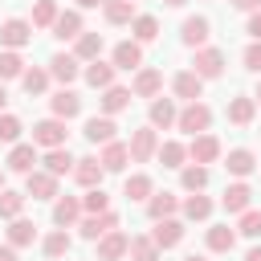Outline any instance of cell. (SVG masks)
<instances>
[{"label": "cell", "instance_id": "6da1fadb", "mask_svg": "<svg viewBox=\"0 0 261 261\" xmlns=\"http://www.w3.org/2000/svg\"><path fill=\"white\" fill-rule=\"evenodd\" d=\"M208 126H212V110H208L204 102H184V110L175 114V130H184L188 139L204 135Z\"/></svg>", "mask_w": 261, "mask_h": 261}, {"label": "cell", "instance_id": "7a4b0ae2", "mask_svg": "<svg viewBox=\"0 0 261 261\" xmlns=\"http://www.w3.org/2000/svg\"><path fill=\"white\" fill-rule=\"evenodd\" d=\"M126 151H130V163H151L155 151H159V130H155V126H139V130H130Z\"/></svg>", "mask_w": 261, "mask_h": 261}, {"label": "cell", "instance_id": "3957f363", "mask_svg": "<svg viewBox=\"0 0 261 261\" xmlns=\"http://www.w3.org/2000/svg\"><path fill=\"white\" fill-rule=\"evenodd\" d=\"M65 139H69V130H65L61 118H41V122L33 126V147L53 151V147H65Z\"/></svg>", "mask_w": 261, "mask_h": 261}, {"label": "cell", "instance_id": "277c9868", "mask_svg": "<svg viewBox=\"0 0 261 261\" xmlns=\"http://www.w3.org/2000/svg\"><path fill=\"white\" fill-rule=\"evenodd\" d=\"M192 73H196L200 82H212V77H220V73H224V53H220V49H212V45H204V49H196V61H192Z\"/></svg>", "mask_w": 261, "mask_h": 261}, {"label": "cell", "instance_id": "5b68a950", "mask_svg": "<svg viewBox=\"0 0 261 261\" xmlns=\"http://www.w3.org/2000/svg\"><path fill=\"white\" fill-rule=\"evenodd\" d=\"M130 94H135V98H159V94H163V69L139 65V69H135V82H130Z\"/></svg>", "mask_w": 261, "mask_h": 261}, {"label": "cell", "instance_id": "8992f818", "mask_svg": "<svg viewBox=\"0 0 261 261\" xmlns=\"http://www.w3.org/2000/svg\"><path fill=\"white\" fill-rule=\"evenodd\" d=\"M184 232H188V228H184V220L167 216V220H155V228H151L147 237H151V241H155V249L163 253V249H175V245L184 241Z\"/></svg>", "mask_w": 261, "mask_h": 261}, {"label": "cell", "instance_id": "52a82bcc", "mask_svg": "<svg viewBox=\"0 0 261 261\" xmlns=\"http://www.w3.org/2000/svg\"><path fill=\"white\" fill-rule=\"evenodd\" d=\"M29 41H33V24H29V20L8 16V20L0 24V45H4V49H16V53H20Z\"/></svg>", "mask_w": 261, "mask_h": 261}, {"label": "cell", "instance_id": "ba28073f", "mask_svg": "<svg viewBox=\"0 0 261 261\" xmlns=\"http://www.w3.org/2000/svg\"><path fill=\"white\" fill-rule=\"evenodd\" d=\"M49 110H53V118L69 122V118H77V114H82V94H77V90H69V86H61V90L49 98Z\"/></svg>", "mask_w": 261, "mask_h": 261}, {"label": "cell", "instance_id": "9c48e42d", "mask_svg": "<svg viewBox=\"0 0 261 261\" xmlns=\"http://www.w3.org/2000/svg\"><path fill=\"white\" fill-rule=\"evenodd\" d=\"M188 159H192V163H200V167L216 163V159H220V139H216V135H208V130H204V135H196V139L188 143Z\"/></svg>", "mask_w": 261, "mask_h": 261}, {"label": "cell", "instance_id": "30bf717a", "mask_svg": "<svg viewBox=\"0 0 261 261\" xmlns=\"http://www.w3.org/2000/svg\"><path fill=\"white\" fill-rule=\"evenodd\" d=\"M73 228H77L86 241H98V237H106L110 228H118V212H98V216H90V212H86Z\"/></svg>", "mask_w": 261, "mask_h": 261}, {"label": "cell", "instance_id": "8fae6325", "mask_svg": "<svg viewBox=\"0 0 261 261\" xmlns=\"http://www.w3.org/2000/svg\"><path fill=\"white\" fill-rule=\"evenodd\" d=\"M208 33H212V20H208V16H188V20L179 24V41H184L188 49H204V45H208Z\"/></svg>", "mask_w": 261, "mask_h": 261}, {"label": "cell", "instance_id": "7c38bea8", "mask_svg": "<svg viewBox=\"0 0 261 261\" xmlns=\"http://www.w3.org/2000/svg\"><path fill=\"white\" fill-rule=\"evenodd\" d=\"M175 98H151V106H147V126H155V130H167V126H175Z\"/></svg>", "mask_w": 261, "mask_h": 261}, {"label": "cell", "instance_id": "4fadbf2b", "mask_svg": "<svg viewBox=\"0 0 261 261\" xmlns=\"http://www.w3.org/2000/svg\"><path fill=\"white\" fill-rule=\"evenodd\" d=\"M4 167H8V171H16V175L37 171V147H33V143H12V147H8Z\"/></svg>", "mask_w": 261, "mask_h": 261}, {"label": "cell", "instance_id": "5bb4252c", "mask_svg": "<svg viewBox=\"0 0 261 261\" xmlns=\"http://www.w3.org/2000/svg\"><path fill=\"white\" fill-rule=\"evenodd\" d=\"M73 179L90 192V188H102V179H106V167L98 163V155H82L77 163H73Z\"/></svg>", "mask_w": 261, "mask_h": 261}, {"label": "cell", "instance_id": "9a60e30c", "mask_svg": "<svg viewBox=\"0 0 261 261\" xmlns=\"http://www.w3.org/2000/svg\"><path fill=\"white\" fill-rule=\"evenodd\" d=\"M249 204H253V188H249L245 179L228 184V188H224V196H220V208H224L228 216H241V212H245Z\"/></svg>", "mask_w": 261, "mask_h": 261}, {"label": "cell", "instance_id": "2e32d148", "mask_svg": "<svg viewBox=\"0 0 261 261\" xmlns=\"http://www.w3.org/2000/svg\"><path fill=\"white\" fill-rule=\"evenodd\" d=\"M82 216H86L82 212V196H57L53 200V224L57 228H73Z\"/></svg>", "mask_w": 261, "mask_h": 261}, {"label": "cell", "instance_id": "e0dca14e", "mask_svg": "<svg viewBox=\"0 0 261 261\" xmlns=\"http://www.w3.org/2000/svg\"><path fill=\"white\" fill-rule=\"evenodd\" d=\"M77 73H82V61H77L73 53H53V57H49V77H53V82L69 86V82H77Z\"/></svg>", "mask_w": 261, "mask_h": 261}, {"label": "cell", "instance_id": "ac0fdd59", "mask_svg": "<svg viewBox=\"0 0 261 261\" xmlns=\"http://www.w3.org/2000/svg\"><path fill=\"white\" fill-rule=\"evenodd\" d=\"M24 196H33V200H57L61 192H57V179L49 171H29L24 175Z\"/></svg>", "mask_w": 261, "mask_h": 261}, {"label": "cell", "instance_id": "d6986e66", "mask_svg": "<svg viewBox=\"0 0 261 261\" xmlns=\"http://www.w3.org/2000/svg\"><path fill=\"white\" fill-rule=\"evenodd\" d=\"M126 245H130V237L122 228H110L106 237H98V261H122L126 257Z\"/></svg>", "mask_w": 261, "mask_h": 261}, {"label": "cell", "instance_id": "ffe728a7", "mask_svg": "<svg viewBox=\"0 0 261 261\" xmlns=\"http://www.w3.org/2000/svg\"><path fill=\"white\" fill-rule=\"evenodd\" d=\"M82 33H86V24H82V12H77V8L57 12V20H53V37H57V41H77Z\"/></svg>", "mask_w": 261, "mask_h": 261}, {"label": "cell", "instance_id": "44dd1931", "mask_svg": "<svg viewBox=\"0 0 261 261\" xmlns=\"http://www.w3.org/2000/svg\"><path fill=\"white\" fill-rule=\"evenodd\" d=\"M102 49H106V37H102V33H90V29H86V33L73 41V57H77L82 65L98 61V57H102Z\"/></svg>", "mask_w": 261, "mask_h": 261}, {"label": "cell", "instance_id": "7402d4cb", "mask_svg": "<svg viewBox=\"0 0 261 261\" xmlns=\"http://www.w3.org/2000/svg\"><path fill=\"white\" fill-rule=\"evenodd\" d=\"M224 114H228L232 126H249V122L257 118V102H253V94H237V98H228Z\"/></svg>", "mask_w": 261, "mask_h": 261}, {"label": "cell", "instance_id": "603a6c76", "mask_svg": "<svg viewBox=\"0 0 261 261\" xmlns=\"http://www.w3.org/2000/svg\"><path fill=\"white\" fill-rule=\"evenodd\" d=\"M114 118H106V114H94V118H86V126H82V135L94 143V147H106V143H114Z\"/></svg>", "mask_w": 261, "mask_h": 261}, {"label": "cell", "instance_id": "cb8c5ba5", "mask_svg": "<svg viewBox=\"0 0 261 261\" xmlns=\"http://www.w3.org/2000/svg\"><path fill=\"white\" fill-rule=\"evenodd\" d=\"M224 171H228V175H237V179H245V175H253V171H257V155H253L249 147H232V151L224 155Z\"/></svg>", "mask_w": 261, "mask_h": 261}, {"label": "cell", "instance_id": "d4e9b609", "mask_svg": "<svg viewBox=\"0 0 261 261\" xmlns=\"http://www.w3.org/2000/svg\"><path fill=\"white\" fill-rule=\"evenodd\" d=\"M110 65L114 69H139L143 65V45L139 41H118L114 53H110Z\"/></svg>", "mask_w": 261, "mask_h": 261}, {"label": "cell", "instance_id": "484cf974", "mask_svg": "<svg viewBox=\"0 0 261 261\" xmlns=\"http://www.w3.org/2000/svg\"><path fill=\"white\" fill-rule=\"evenodd\" d=\"M171 90H175V98H184V102H200V98H204V82H200L192 69H179V73L171 77Z\"/></svg>", "mask_w": 261, "mask_h": 261}, {"label": "cell", "instance_id": "4316f807", "mask_svg": "<svg viewBox=\"0 0 261 261\" xmlns=\"http://www.w3.org/2000/svg\"><path fill=\"white\" fill-rule=\"evenodd\" d=\"M130 90L126 86H110V90H102V98H98V110L106 114V118H114V114H122L126 106H130Z\"/></svg>", "mask_w": 261, "mask_h": 261}, {"label": "cell", "instance_id": "83f0119b", "mask_svg": "<svg viewBox=\"0 0 261 261\" xmlns=\"http://www.w3.org/2000/svg\"><path fill=\"white\" fill-rule=\"evenodd\" d=\"M114 73H118V69H114L110 61H102V57H98V61H90V65L82 69L86 86H94V90H110V86H114Z\"/></svg>", "mask_w": 261, "mask_h": 261}, {"label": "cell", "instance_id": "f1b7e54d", "mask_svg": "<svg viewBox=\"0 0 261 261\" xmlns=\"http://www.w3.org/2000/svg\"><path fill=\"white\" fill-rule=\"evenodd\" d=\"M41 163H45V171H49L53 179H61V175H73V163H77V159L69 155V147H53V151H45Z\"/></svg>", "mask_w": 261, "mask_h": 261}, {"label": "cell", "instance_id": "f546056e", "mask_svg": "<svg viewBox=\"0 0 261 261\" xmlns=\"http://www.w3.org/2000/svg\"><path fill=\"white\" fill-rule=\"evenodd\" d=\"M175 212H179V196L175 192H151V200H147V216L151 220H167Z\"/></svg>", "mask_w": 261, "mask_h": 261}, {"label": "cell", "instance_id": "4dcf8cb0", "mask_svg": "<svg viewBox=\"0 0 261 261\" xmlns=\"http://www.w3.org/2000/svg\"><path fill=\"white\" fill-rule=\"evenodd\" d=\"M98 163L106 167V175H110V171H126V163H130L126 143H118V139H114V143H106V147H102V155H98Z\"/></svg>", "mask_w": 261, "mask_h": 261}, {"label": "cell", "instance_id": "1f68e13d", "mask_svg": "<svg viewBox=\"0 0 261 261\" xmlns=\"http://www.w3.org/2000/svg\"><path fill=\"white\" fill-rule=\"evenodd\" d=\"M102 16H106V24H130L139 16V8H135V0H102Z\"/></svg>", "mask_w": 261, "mask_h": 261}, {"label": "cell", "instance_id": "d6a6232c", "mask_svg": "<svg viewBox=\"0 0 261 261\" xmlns=\"http://www.w3.org/2000/svg\"><path fill=\"white\" fill-rule=\"evenodd\" d=\"M208 179H212V171L200 167V163H184V167H179V188H184V192H204Z\"/></svg>", "mask_w": 261, "mask_h": 261}, {"label": "cell", "instance_id": "836d02e7", "mask_svg": "<svg viewBox=\"0 0 261 261\" xmlns=\"http://www.w3.org/2000/svg\"><path fill=\"white\" fill-rule=\"evenodd\" d=\"M33 241H37V224H33V220H24V216L8 220V245H12V249H29Z\"/></svg>", "mask_w": 261, "mask_h": 261}, {"label": "cell", "instance_id": "e575fe53", "mask_svg": "<svg viewBox=\"0 0 261 261\" xmlns=\"http://www.w3.org/2000/svg\"><path fill=\"white\" fill-rule=\"evenodd\" d=\"M204 241H208V253H232V245H237V228H228V224H212V228L204 232Z\"/></svg>", "mask_w": 261, "mask_h": 261}, {"label": "cell", "instance_id": "d590c367", "mask_svg": "<svg viewBox=\"0 0 261 261\" xmlns=\"http://www.w3.org/2000/svg\"><path fill=\"white\" fill-rule=\"evenodd\" d=\"M159 37V20L151 16V12H139L135 20H130V41H139V45H151Z\"/></svg>", "mask_w": 261, "mask_h": 261}, {"label": "cell", "instance_id": "8d00e7d4", "mask_svg": "<svg viewBox=\"0 0 261 261\" xmlns=\"http://www.w3.org/2000/svg\"><path fill=\"white\" fill-rule=\"evenodd\" d=\"M155 155H159L163 167H184V163H188V143H179V139H163Z\"/></svg>", "mask_w": 261, "mask_h": 261}, {"label": "cell", "instance_id": "74e56055", "mask_svg": "<svg viewBox=\"0 0 261 261\" xmlns=\"http://www.w3.org/2000/svg\"><path fill=\"white\" fill-rule=\"evenodd\" d=\"M151 192H155V184H151V175L147 171H135V175H126V184H122V196L126 200H151Z\"/></svg>", "mask_w": 261, "mask_h": 261}, {"label": "cell", "instance_id": "f35d334b", "mask_svg": "<svg viewBox=\"0 0 261 261\" xmlns=\"http://www.w3.org/2000/svg\"><path fill=\"white\" fill-rule=\"evenodd\" d=\"M49 82H53V77H49V69H37V65L20 73V90H24L29 98H41V94L49 90Z\"/></svg>", "mask_w": 261, "mask_h": 261}, {"label": "cell", "instance_id": "ab89813d", "mask_svg": "<svg viewBox=\"0 0 261 261\" xmlns=\"http://www.w3.org/2000/svg\"><path fill=\"white\" fill-rule=\"evenodd\" d=\"M179 212H184V220H208L212 216V200L200 196V192H188V200L179 204Z\"/></svg>", "mask_w": 261, "mask_h": 261}, {"label": "cell", "instance_id": "60d3db41", "mask_svg": "<svg viewBox=\"0 0 261 261\" xmlns=\"http://www.w3.org/2000/svg\"><path fill=\"white\" fill-rule=\"evenodd\" d=\"M41 249H45V257H49V261H57V257H65V253L73 249V237H69L65 228H53V232L41 241Z\"/></svg>", "mask_w": 261, "mask_h": 261}, {"label": "cell", "instance_id": "b9f144b4", "mask_svg": "<svg viewBox=\"0 0 261 261\" xmlns=\"http://www.w3.org/2000/svg\"><path fill=\"white\" fill-rule=\"evenodd\" d=\"M57 0H33V29H53V20H57Z\"/></svg>", "mask_w": 261, "mask_h": 261}, {"label": "cell", "instance_id": "7bdbcfd3", "mask_svg": "<svg viewBox=\"0 0 261 261\" xmlns=\"http://www.w3.org/2000/svg\"><path fill=\"white\" fill-rule=\"evenodd\" d=\"M126 257H130V261H159V249H155V241L143 232V237H130Z\"/></svg>", "mask_w": 261, "mask_h": 261}, {"label": "cell", "instance_id": "ee69618b", "mask_svg": "<svg viewBox=\"0 0 261 261\" xmlns=\"http://www.w3.org/2000/svg\"><path fill=\"white\" fill-rule=\"evenodd\" d=\"M24 192H12V188H4L0 192V220H16L20 212H24Z\"/></svg>", "mask_w": 261, "mask_h": 261}, {"label": "cell", "instance_id": "f6af8a7d", "mask_svg": "<svg viewBox=\"0 0 261 261\" xmlns=\"http://www.w3.org/2000/svg\"><path fill=\"white\" fill-rule=\"evenodd\" d=\"M24 73V57L16 49H0V82H12Z\"/></svg>", "mask_w": 261, "mask_h": 261}, {"label": "cell", "instance_id": "bcb514c9", "mask_svg": "<svg viewBox=\"0 0 261 261\" xmlns=\"http://www.w3.org/2000/svg\"><path fill=\"white\" fill-rule=\"evenodd\" d=\"M82 212H90V216H98V212H110V196H106L102 188H90V192L82 196Z\"/></svg>", "mask_w": 261, "mask_h": 261}, {"label": "cell", "instance_id": "7dc6e473", "mask_svg": "<svg viewBox=\"0 0 261 261\" xmlns=\"http://www.w3.org/2000/svg\"><path fill=\"white\" fill-rule=\"evenodd\" d=\"M20 130H24V126H20L16 114H0V143H8V147L20 143Z\"/></svg>", "mask_w": 261, "mask_h": 261}, {"label": "cell", "instance_id": "c3c4849f", "mask_svg": "<svg viewBox=\"0 0 261 261\" xmlns=\"http://www.w3.org/2000/svg\"><path fill=\"white\" fill-rule=\"evenodd\" d=\"M237 232H245V237H261V212L245 208V212H241V220H237Z\"/></svg>", "mask_w": 261, "mask_h": 261}, {"label": "cell", "instance_id": "681fc988", "mask_svg": "<svg viewBox=\"0 0 261 261\" xmlns=\"http://www.w3.org/2000/svg\"><path fill=\"white\" fill-rule=\"evenodd\" d=\"M241 61H245V69H249V73H261V41H253V45L241 53Z\"/></svg>", "mask_w": 261, "mask_h": 261}, {"label": "cell", "instance_id": "f907efd6", "mask_svg": "<svg viewBox=\"0 0 261 261\" xmlns=\"http://www.w3.org/2000/svg\"><path fill=\"white\" fill-rule=\"evenodd\" d=\"M245 33H249L253 41H261V8H257V12H249V24H245Z\"/></svg>", "mask_w": 261, "mask_h": 261}, {"label": "cell", "instance_id": "816d5d0a", "mask_svg": "<svg viewBox=\"0 0 261 261\" xmlns=\"http://www.w3.org/2000/svg\"><path fill=\"white\" fill-rule=\"evenodd\" d=\"M228 4H232L237 12H257V8H261V0H228Z\"/></svg>", "mask_w": 261, "mask_h": 261}, {"label": "cell", "instance_id": "f5cc1de1", "mask_svg": "<svg viewBox=\"0 0 261 261\" xmlns=\"http://www.w3.org/2000/svg\"><path fill=\"white\" fill-rule=\"evenodd\" d=\"M0 261H20V257H16V249H12V245H0Z\"/></svg>", "mask_w": 261, "mask_h": 261}, {"label": "cell", "instance_id": "db71d44e", "mask_svg": "<svg viewBox=\"0 0 261 261\" xmlns=\"http://www.w3.org/2000/svg\"><path fill=\"white\" fill-rule=\"evenodd\" d=\"M245 261H261V245H253V249L245 253Z\"/></svg>", "mask_w": 261, "mask_h": 261}, {"label": "cell", "instance_id": "11a10c76", "mask_svg": "<svg viewBox=\"0 0 261 261\" xmlns=\"http://www.w3.org/2000/svg\"><path fill=\"white\" fill-rule=\"evenodd\" d=\"M77 8H102V0H77Z\"/></svg>", "mask_w": 261, "mask_h": 261}, {"label": "cell", "instance_id": "9f6ffc18", "mask_svg": "<svg viewBox=\"0 0 261 261\" xmlns=\"http://www.w3.org/2000/svg\"><path fill=\"white\" fill-rule=\"evenodd\" d=\"M4 102H8V90H4V82H0V114H4Z\"/></svg>", "mask_w": 261, "mask_h": 261}, {"label": "cell", "instance_id": "6f0895ef", "mask_svg": "<svg viewBox=\"0 0 261 261\" xmlns=\"http://www.w3.org/2000/svg\"><path fill=\"white\" fill-rule=\"evenodd\" d=\"M163 4H167V8H184L188 0H163Z\"/></svg>", "mask_w": 261, "mask_h": 261}, {"label": "cell", "instance_id": "680465c9", "mask_svg": "<svg viewBox=\"0 0 261 261\" xmlns=\"http://www.w3.org/2000/svg\"><path fill=\"white\" fill-rule=\"evenodd\" d=\"M184 261H208V257H204V253H188Z\"/></svg>", "mask_w": 261, "mask_h": 261}, {"label": "cell", "instance_id": "91938a15", "mask_svg": "<svg viewBox=\"0 0 261 261\" xmlns=\"http://www.w3.org/2000/svg\"><path fill=\"white\" fill-rule=\"evenodd\" d=\"M253 102H257V106H261V82H257V90H253Z\"/></svg>", "mask_w": 261, "mask_h": 261}, {"label": "cell", "instance_id": "94428289", "mask_svg": "<svg viewBox=\"0 0 261 261\" xmlns=\"http://www.w3.org/2000/svg\"><path fill=\"white\" fill-rule=\"evenodd\" d=\"M0 192H4V167H0Z\"/></svg>", "mask_w": 261, "mask_h": 261}, {"label": "cell", "instance_id": "6125c7cd", "mask_svg": "<svg viewBox=\"0 0 261 261\" xmlns=\"http://www.w3.org/2000/svg\"><path fill=\"white\" fill-rule=\"evenodd\" d=\"M257 167H261V163H257Z\"/></svg>", "mask_w": 261, "mask_h": 261}]
</instances>
